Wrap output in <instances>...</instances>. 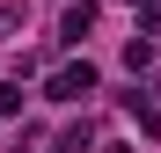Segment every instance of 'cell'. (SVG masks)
Segmentation results:
<instances>
[{
  "instance_id": "obj_3",
  "label": "cell",
  "mask_w": 161,
  "mask_h": 153,
  "mask_svg": "<svg viewBox=\"0 0 161 153\" xmlns=\"http://www.w3.org/2000/svg\"><path fill=\"white\" fill-rule=\"evenodd\" d=\"M125 66H132V73H139V66H154V44H147V37H132V44H125Z\"/></svg>"
},
{
  "instance_id": "obj_5",
  "label": "cell",
  "mask_w": 161,
  "mask_h": 153,
  "mask_svg": "<svg viewBox=\"0 0 161 153\" xmlns=\"http://www.w3.org/2000/svg\"><path fill=\"white\" fill-rule=\"evenodd\" d=\"M15 22H22V8H0V37H8V29H15Z\"/></svg>"
},
{
  "instance_id": "obj_2",
  "label": "cell",
  "mask_w": 161,
  "mask_h": 153,
  "mask_svg": "<svg viewBox=\"0 0 161 153\" xmlns=\"http://www.w3.org/2000/svg\"><path fill=\"white\" fill-rule=\"evenodd\" d=\"M88 29H95V8L80 0V8H66V22H59V44H80Z\"/></svg>"
},
{
  "instance_id": "obj_6",
  "label": "cell",
  "mask_w": 161,
  "mask_h": 153,
  "mask_svg": "<svg viewBox=\"0 0 161 153\" xmlns=\"http://www.w3.org/2000/svg\"><path fill=\"white\" fill-rule=\"evenodd\" d=\"M103 153H125V146H103Z\"/></svg>"
},
{
  "instance_id": "obj_1",
  "label": "cell",
  "mask_w": 161,
  "mask_h": 153,
  "mask_svg": "<svg viewBox=\"0 0 161 153\" xmlns=\"http://www.w3.org/2000/svg\"><path fill=\"white\" fill-rule=\"evenodd\" d=\"M44 95H51V102H80V95H95V66H88V59H80V66H59V73L44 80Z\"/></svg>"
},
{
  "instance_id": "obj_4",
  "label": "cell",
  "mask_w": 161,
  "mask_h": 153,
  "mask_svg": "<svg viewBox=\"0 0 161 153\" xmlns=\"http://www.w3.org/2000/svg\"><path fill=\"white\" fill-rule=\"evenodd\" d=\"M22 110V88H0V117H15Z\"/></svg>"
}]
</instances>
